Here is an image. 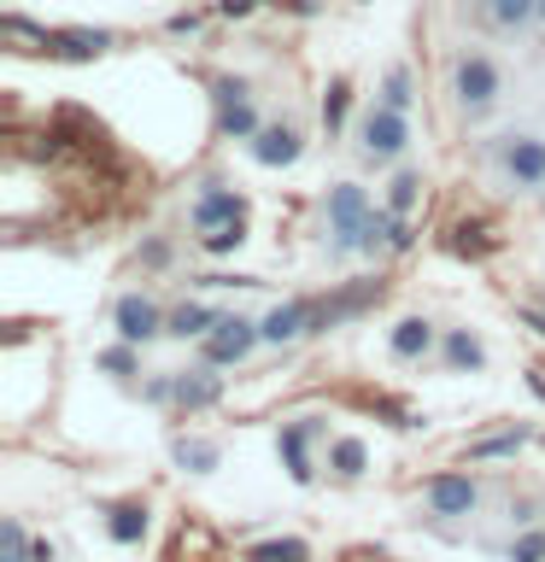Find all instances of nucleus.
Here are the masks:
<instances>
[{
	"mask_svg": "<svg viewBox=\"0 0 545 562\" xmlns=\"http://www.w3.org/2000/svg\"><path fill=\"white\" fill-rule=\"evenodd\" d=\"M452 88L469 112H481V105H492V94H499V65H492L487 53H464L452 70Z\"/></svg>",
	"mask_w": 545,
	"mask_h": 562,
	"instance_id": "f257e3e1",
	"label": "nucleus"
},
{
	"mask_svg": "<svg viewBox=\"0 0 545 562\" xmlns=\"http://www.w3.org/2000/svg\"><path fill=\"white\" fill-rule=\"evenodd\" d=\"M258 340H264L258 323H246V316H218V328L205 334V358L211 363H241Z\"/></svg>",
	"mask_w": 545,
	"mask_h": 562,
	"instance_id": "f03ea898",
	"label": "nucleus"
},
{
	"mask_svg": "<svg viewBox=\"0 0 545 562\" xmlns=\"http://www.w3.org/2000/svg\"><path fill=\"white\" fill-rule=\"evenodd\" d=\"M329 228H334V246H364V228H369V205L358 188H334L329 193Z\"/></svg>",
	"mask_w": 545,
	"mask_h": 562,
	"instance_id": "7ed1b4c3",
	"label": "nucleus"
},
{
	"mask_svg": "<svg viewBox=\"0 0 545 562\" xmlns=\"http://www.w3.org/2000/svg\"><path fill=\"white\" fill-rule=\"evenodd\" d=\"M404 140H411V123H404V112H393V105H376V112L364 117V153L369 158H399Z\"/></svg>",
	"mask_w": 545,
	"mask_h": 562,
	"instance_id": "20e7f679",
	"label": "nucleus"
},
{
	"mask_svg": "<svg viewBox=\"0 0 545 562\" xmlns=\"http://www.w3.org/2000/svg\"><path fill=\"white\" fill-rule=\"evenodd\" d=\"M504 170L516 188H540L545 182V140L540 135H504Z\"/></svg>",
	"mask_w": 545,
	"mask_h": 562,
	"instance_id": "39448f33",
	"label": "nucleus"
},
{
	"mask_svg": "<svg viewBox=\"0 0 545 562\" xmlns=\"http://www.w3.org/2000/svg\"><path fill=\"white\" fill-rule=\"evenodd\" d=\"M475 498H481V492H475L469 474H434L429 481V509L434 516H469Z\"/></svg>",
	"mask_w": 545,
	"mask_h": 562,
	"instance_id": "423d86ee",
	"label": "nucleus"
},
{
	"mask_svg": "<svg viewBox=\"0 0 545 562\" xmlns=\"http://www.w3.org/2000/svg\"><path fill=\"white\" fill-rule=\"evenodd\" d=\"M258 328H264V340H270V346L299 340V334H311V328H316V305H305V299H293V305H276Z\"/></svg>",
	"mask_w": 545,
	"mask_h": 562,
	"instance_id": "0eeeda50",
	"label": "nucleus"
},
{
	"mask_svg": "<svg viewBox=\"0 0 545 562\" xmlns=\"http://www.w3.org/2000/svg\"><path fill=\"white\" fill-rule=\"evenodd\" d=\"M246 217V200L241 193H229V188H211V193H200V205H193V228H223V223H241Z\"/></svg>",
	"mask_w": 545,
	"mask_h": 562,
	"instance_id": "6e6552de",
	"label": "nucleus"
},
{
	"mask_svg": "<svg viewBox=\"0 0 545 562\" xmlns=\"http://www.w3.org/2000/svg\"><path fill=\"white\" fill-rule=\"evenodd\" d=\"M118 334L130 346H141V340H153V334H165V316H158L147 299H118Z\"/></svg>",
	"mask_w": 545,
	"mask_h": 562,
	"instance_id": "1a4fd4ad",
	"label": "nucleus"
},
{
	"mask_svg": "<svg viewBox=\"0 0 545 562\" xmlns=\"http://www.w3.org/2000/svg\"><path fill=\"white\" fill-rule=\"evenodd\" d=\"M218 100H223V135H258V117H253V105H246V82H218Z\"/></svg>",
	"mask_w": 545,
	"mask_h": 562,
	"instance_id": "9d476101",
	"label": "nucleus"
},
{
	"mask_svg": "<svg viewBox=\"0 0 545 562\" xmlns=\"http://www.w3.org/2000/svg\"><path fill=\"white\" fill-rule=\"evenodd\" d=\"M170 398L182 404V411H205V404L223 398V381L211 375V369H193V375H176L170 381Z\"/></svg>",
	"mask_w": 545,
	"mask_h": 562,
	"instance_id": "9b49d317",
	"label": "nucleus"
},
{
	"mask_svg": "<svg viewBox=\"0 0 545 562\" xmlns=\"http://www.w3.org/2000/svg\"><path fill=\"white\" fill-rule=\"evenodd\" d=\"M311 434H316V422L305 416V422H293V428H281V439H276V446H281V457H288V474H293V481L299 486H311V457H305V446H311Z\"/></svg>",
	"mask_w": 545,
	"mask_h": 562,
	"instance_id": "f8f14e48",
	"label": "nucleus"
},
{
	"mask_svg": "<svg viewBox=\"0 0 545 562\" xmlns=\"http://www.w3.org/2000/svg\"><path fill=\"white\" fill-rule=\"evenodd\" d=\"M253 158H258V165H293V158H299V130H288V123H276V130H258L253 135Z\"/></svg>",
	"mask_w": 545,
	"mask_h": 562,
	"instance_id": "ddd939ff",
	"label": "nucleus"
},
{
	"mask_svg": "<svg viewBox=\"0 0 545 562\" xmlns=\"http://www.w3.org/2000/svg\"><path fill=\"white\" fill-rule=\"evenodd\" d=\"M211 328H218V311H211V305H182L165 323V334H176V340H205Z\"/></svg>",
	"mask_w": 545,
	"mask_h": 562,
	"instance_id": "4468645a",
	"label": "nucleus"
},
{
	"mask_svg": "<svg viewBox=\"0 0 545 562\" xmlns=\"http://www.w3.org/2000/svg\"><path fill=\"white\" fill-rule=\"evenodd\" d=\"M105 533L118 544H135L147 533V504H112V516H105Z\"/></svg>",
	"mask_w": 545,
	"mask_h": 562,
	"instance_id": "2eb2a0df",
	"label": "nucleus"
},
{
	"mask_svg": "<svg viewBox=\"0 0 545 562\" xmlns=\"http://www.w3.org/2000/svg\"><path fill=\"white\" fill-rule=\"evenodd\" d=\"M429 346H434V328L422 323V316H404V323L393 328V358H422Z\"/></svg>",
	"mask_w": 545,
	"mask_h": 562,
	"instance_id": "dca6fc26",
	"label": "nucleus"
},
{
	"mask_svg": "<svg viewBox=\"0 0 545 562\" xmlns=\"http://www.w3.org/2000/svg\"><path fill=\"white\" fill-rule=\"evenodd\" d=\"M446 358H452V369H481L487 363V351H481V340H475V334H446Z\"/></svg>",
	"mask_w": 545,
	"mask_h": 562,
	"instance_id": "f3484780",
	"label": "nucleus"
},
{
	"mask_svg": "<svg viewBox=\"0 0 545 562\" xmlns=\"http://www.w3.org/2000/svg\"><path fill=\"white\" fill-rule=\"evenodd\" d=\"M311 551L299 539H264V544H253V551H246V562H305Z\"/></svg>",
	"mask_w": 545,
	"mask_h": 562,
	"instance_id": "a211bd4d",
	"label": "nucleus"
},
{
	"mask_svg": "<svg viewBox=\"0 0 545 562\" xmlns=\"http://www.w3.org/2000/svg\"><path fill=\"white\" fill-rule=\"evenodd\" d=\"M176 463L193 469V474H211L218 469V446H205V439H176Z\"/></svg>",
	"mask_w": 545,
	"mask_h": 562,
	"instance_id": "6ab92c4d",
	"label": "nucleus"
},
{
	"mask_svg": "<svg viewBox=\"0 0 545 562\" xmlns=\"http://www.w3.org/2000/svg\"><path fill=\"white\" fill-rule=\"evenodd\" d=\"M0 562H35V544H30V533L18 521L0 527Z\"/></svg>",
	"mask_w": 545,
	"mask_h": 562,
	"instance_id": "aec40b11",
	"label": "nucleus"
},
{
	"mask_svg": "<svg viewBox=\"0 0 545 562\" xmlns=\"http://www.w3.org/2000/svg\"><path fill=\"white\" fill-rule=\"evenodd\" d=\"M487 18L492 24H527V18H540V0H487Z\"/></svg>",
	"mask_w": 545,
	"mask_h": 562,
	"instance_id": "412c9836",
	"label": "nucleus"
},
{
	"mask_svg": "<svg viewBox=\"0 0 545 562\" xmlns=\"http://www.w3.org/2000/svg\"><path fill=\"white\" fill-rule=\"evenodd\" d=\"M246 240V217L241 223H223V228H205V235H200V246H205V252H235V246Z\"/></svg>",
	"mask_w": 545,
	"mask_h": 562,
	"instance_id": "4be33fe9",
	"label": "nucleus"
},
{
	"mask_svg": "<svg viewBox=\"0 0 545 562\" xmlns=\"http://www.w3.org/2000/svg\"><path fill=\"white\" fill-rule=\"evenodd\" d=\"M516 446H527V428H510V434H492L481 446H469V457H510Z\"/></svg>",
	"mask_w": 545,
	"mask_h": 562,
	"instance_id": "5701e85b",
	"label": "nucleus"
},
{
	"mask_svg": "<svg viewBox=\"0 0 545 562\" xmlns=\"http://www.w3.org/2000/svg\"><path fill=\"white\" fill-rule=\"evenodd\" d=\"M329 463L341 469V474H364V463H369V457H364V446H358V439H334Z\"/></svg>",
	"mask_w": 545,
	"mask_h": 562,
	"instance_id": "b1692460",
	"label": "nucleus"
},
{
	"mask_svg": "<svg viewBox=\"0 0 545 562\" xmlns=\"http://www.w3.org/2000/svg\"><path fill=\"white\" fill-rule=\"evenodd\" d=\"M416 188H422V182H416L411 170H399V176H393V188H387V205H393V217H404V211L416 205Z\"/></svg>",
	"mask_w": 545,
	"mask_h": 562,
	"instance_id": "393cba45",
	"label": "nucleus"
},
{
	"mask_svg": "<svg viewBox=\"0 0 545 562\" xmlns=\"http://www.w3.org/2000/svg\"><path fill=\"white\" fill-rule=\"evenodd\" d=\"M381 105H393V112H404V105H411V70H393V77H387Z\"/></svg>",
	"mask_w": 545,
	"mask_h": 562,
	"instance_id": "a878e982",
	"label": "nucleus"
},
{
	"mask_svg": "<svg viewBox=\"0 0 545 562\" xmlns=\"http://www.w3.org/2000/svg\"><path fill=\"white\" fill-rule=\"evenodd\" d=\"M341 117H346V82H334L329 100H323V130L334 135V130H341Z\"/></svg>",
	"mask_w": 545,
	"mask_h": 562,
	"instance_id": "bb28decb",
	"label": "nucleus"
},
{
	"mask_svg": "<svg viewBox=\"0 0 545 562\" xmlns=\"http://www.w3.org/2000/svg\"><path fill=\"white\" fill-rule=\"evenodd\" d=\"M510 562H545V533H522L510 544Z\"/></svg>",
	"mask_w": 545,
	"mask_h": 562,
	"instance_id": "cd10ccee",
	"label": "nucleus"
},
{
	"mask_svg": "<svg viewBox=\"0 0 545 562\" xmlns=\"http://www.w3.org/2000/svg\"><path fill=\"white\" fill-rule=\"evenodd\" d=\"M253 7H258V0H218V12H223V18H246Z\"/></svg>",
	"mask_w": 545,
	"mask_h": 562,
	"instance_id": "c85d7f7f",
	"label": "nucleus"
},
{
	"mask_svg": "<svg viewBox=\"0 0 545 562\" xmlns=\"http://www.w3.org/2000/svg\"><path fill=\"white\" fill-rule=\"evenodd\" d=\"M105 369H118V375H130V369H135V358H130V351H105Z\"/></svg>",
	"mask_w": 545,
	"mask_h": 562,
	"instance_id": "c756f323",
	"label": "nucleus"
},
{
	"mask_svg": "<svg viewBox=\"0 0 545 562\" xmlns=\"http://www.w3.org/2000/svg\"><path fill=\"white\" fill-rule=\"evenodd\" d=\"M522 316H527V323H534V328L545 334V316H540V311H522Z\"/></svg>",
	"mask_w": 545,
	"mask_h": 562,
	"instance_id": "7c9ffc66",
	"label": "nucleus"
},
{
	"mask_svg": "<svg viewBox=\"0 0 545 562\" xmlns=\"http://www.w3.org/2000/svg\"><path fill=\"white\" fill-rule=\"evenodd\" d=\"M540 18H545V0H540Z\"/></svg>",
	"mask_w": 545,
	"mask_h": 562,
	"instance_id": "2f4dec72",
	"label": "nucleus"
}]
</instances>
